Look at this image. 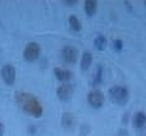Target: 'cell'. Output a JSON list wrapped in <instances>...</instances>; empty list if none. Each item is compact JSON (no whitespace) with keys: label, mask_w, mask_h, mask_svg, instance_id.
<instances>
[{"label":"cell","mask_w":146,"mask_h":136,"mask_svg":"<svg viewBox=\"0 0 146 136\" xmlns=\"http://www.w3.org/2000/svg\"><path fill=\"white\" fill-rule=\"evenodd\" d=\"M63 4L67 5V6H73V5L77 4V0H64Z\"/></svg>","instance_id":"e0dca14e"},{"label":"cell","mask_w":146,"mask_h":136,"mask_svg":"<svg viewBox=\"0 0 146 136\" xmlns=\"http://www.w3.org/2000/svg\"><path fill=\"white\" fill-rule=\"evenodd\" d=\"M68 24H69V27H71L72 31L79 32L82 30V23H81V20H79L76 15H71V16H69Z\"/></svg>","instance_id":"5bb4252c"},{"label":"cell","mask_w":146,"mask_h":136,"mask_svg":"<svg viewBox=\"0 0 146 136\" xmlns=\"http://www.w3.org/2000/svg\"><path fill=\"white\" fill-rule=\"evenodd\" d=\"M94 47L98 50V51H104L107 48V38L105 36L103 35H98L96 38H94Z\"/></svg>","instance_id":"9a60e30c"},{"label":"cell","mask_w":146,"mask_h":136,"mask_svg":"<svg viewBox=\"0 0 146 136\" xmlns=\"http://www.w3.org/2000/svg\"><path fill=\"white\" fill-rule=\"evenodd\" d=\"M133 125L135 129L141 130L146 126V114L144 111H137L133 116Z\"/></svg>","instance_id":"9c48e42d"},{"label":"cell","mask_w":146,"mask_h":136,"mask_svg":"<svg viewBox=\"0 0 146 136\" xmlns=\"http://www.w3.org/2000/svg\"><path fill=\"white\" fill-rule=\"evenodd\" d=\"M54 76H56V78L60 80V82H63V83H67L68 80H71L72 79V72L69 71V69L67 68H62V67H57V68H54Z\"/></svg>","instance_id":"ba28073f"},{"label":"cell","mask_w":146,"mask_h":136,"mask_svg":"<svg viewBox=\"0 0 146 136\" xmlns=\"http://www.w3.org/2000/svg\"><path fill=\"white\" fill-rule=\"evenodd\" d=\"M87 100H88V104L92 106L93 109H100L105 103L104 93L100 89L94 88V89L90 90L88 95H87Z\"/></svg>","instance_id":"3957f363"},{"label":"cell","mask_w":146,"mask_h":136,"mask_svg":"<svg viewBox=\"0 0 146 136\" xmlns=\"http://www.w3.org/2000/svg\"><path fill=\"white\" fill-rule=\"evenodd\" d=\"M113 48H114V51H116V52H121L124 48V42L120 38L114 40V41H113Z\"/></svg>","instance_id":"2e32d148"},{"label":"cell","mask_w":146,"mask_h":136,"mask_svg":"<svg viewBox=\"0 0 146 136\" xmlns=\"http://www.w3.org/2000/svg\"><path fill=\"white\" fill-rule=\"evenodd\" d=\"M4 131H5V126L3 124V121H0V136L4 135Z\"/></svg>","instance_id":"ac0fdd59"},{"label":"cell","mask_w":146,"mask_h":136,"mask_svg":"<svg viewBox=\"0 0 146 136\" xmlns=\"http://www.w3.org/2000/svg\"><path fill=\"white\" fill-rule=\"evenodd\" d=\"M16 103L21 106V109L29 115L34 117H41L43 114V108L41 103L34 94L26 93V92H20L16 94Z\"/></svg>","instance_id":"6da1fadb"},{"label":"cell","mask_w":146,"mask_h":136,"mask_svg":"<svg viewBox=\"0 0 146 136\" xmlns=\"http://www.w3.org/2000/svg\"><path fill=\"white\" fill-rule=\"evenodd\" d=\"M61 60L66 64H74L78 60V50L73 46H64L61 50Z\"/></svg>","instance_id":"5b68a950"},{"label":"cell","mask_w":146,"mask_h":136,"mask_svg":"<svg viewBox=\"0 0 146 136\" xmlns=\"http://www.w3.org/2000/svg\"><path fill=\"white\" fill-rule=\"evenodd\" d=\"M74 116L72 115L71 113H64L63 116H62V126H63L64 129H72L73 126H74Z\"/></svg>","instance_id":"4fadbf2b"},{"label":"cell","mask_w":146,"mask_h":136,"mask_svg":"<svg viewBox=\"0 0 146 136\" xmlns=\"http://www.w3.org/2000/svg\"><path fill=\"white\" fill-rule=\"evenodd\" d=\"M24 60L27 62H34L40 57L41 54V47L37 42H30L27 43L24 48Z\"/></svg>","instance_id":"277c9868"},{"label":"cell","mask_w":146,"mask_h":136,"mask_svg":"<svg viewBox=\"0 0 146 136\" xmlns=\"http://www.w3.org/2000/svg\"><path fill=\"white\" fill-rule=\"evenodd\" d=\"M57 97L62 102H68L73 97V87L68 83L61 84L57 88Z\"/></svg>","instance_id":"52a82bcc"},{"label":"cell","mask_w":146,"mask_h":136,"mask_svg":"<svg viewBox=\"0 0 146 136\" xmlns=\"http://www.w3.org/2000/svg\"><path fill=\"white\" fill-rule=\"evenodd\" d=\"M144 5H145V8H146V0H145V1H144Z\"/></svg>","instance_id":"d6986e66"},{"label":"cell","mask_w":146,"mask_h":136,"mask_svg":"<svg viewBox=\"0 0 146 136\" xmlns=\"http://www.w3.org/2000/svg\"><path fill=\"white\" fill-rule=\"evenodd\" d=\"M103 79H104V69L103 67L99 64L94 72V76H93V79H92V86L93 87H97L99 84L103 83Z\"/></svg>","instance_id":"8fae6325"},{"label":"cell","mask_w":146,"mask_h":136,"mask_svg":"<svg viewBox=\"0 0 146 136\" xmlns=\"http://www.w3.org/2000/svg\"><path fill=\"white\" fill-rule=\"evenodd\" d=\"M109 99L113 104H116L119 106H124L129 102V89L124 86H114L108 92Z\"/></svg>","instance_id":"7a4b0ae2"},{"label":"cell","mask_w":146,"mask_h":136,"mask_svg":"<svg viewBox=\"0 0 146 136\" xmlns=\"http://www.w3.org/2000/svg\"><path fill=\"white\" fill-rule=\"evenodd\" d=\"M0 76H1V79L4 80L5 84L13 86L16 79V69L13 64H5L0 71Z\"/></svg>","instance_id":"8992f818"},{"label":"cell","mask_w":146,"mask_h":136,"mask_svg":"<svg viewBox=\"0 0 146 136\" xmlns=\"http://www.w3.org/2000/svg\"><path fill=\"white\" fill-rule=\"evenodd\" d=\"M93 62V56L89 51H84L82 54V58H81V71L82 72H87Z\"/></svg>","instance_id":"30bf717a"},{"label":"cell","mask_w":146,"mask_h":136,"mask_svg":"<svg viewBox=\"0 0 146 136\" xmlns=\"http://www.w3.org/2000/svg\"><path fill=\"white\" fill-rule=\"evenodd\" d=\"M98 10V3L96 0H87L84 3V11L89 17H92Z\"/></svg>","instance_id":"7c38bea8"}]
</instances>
